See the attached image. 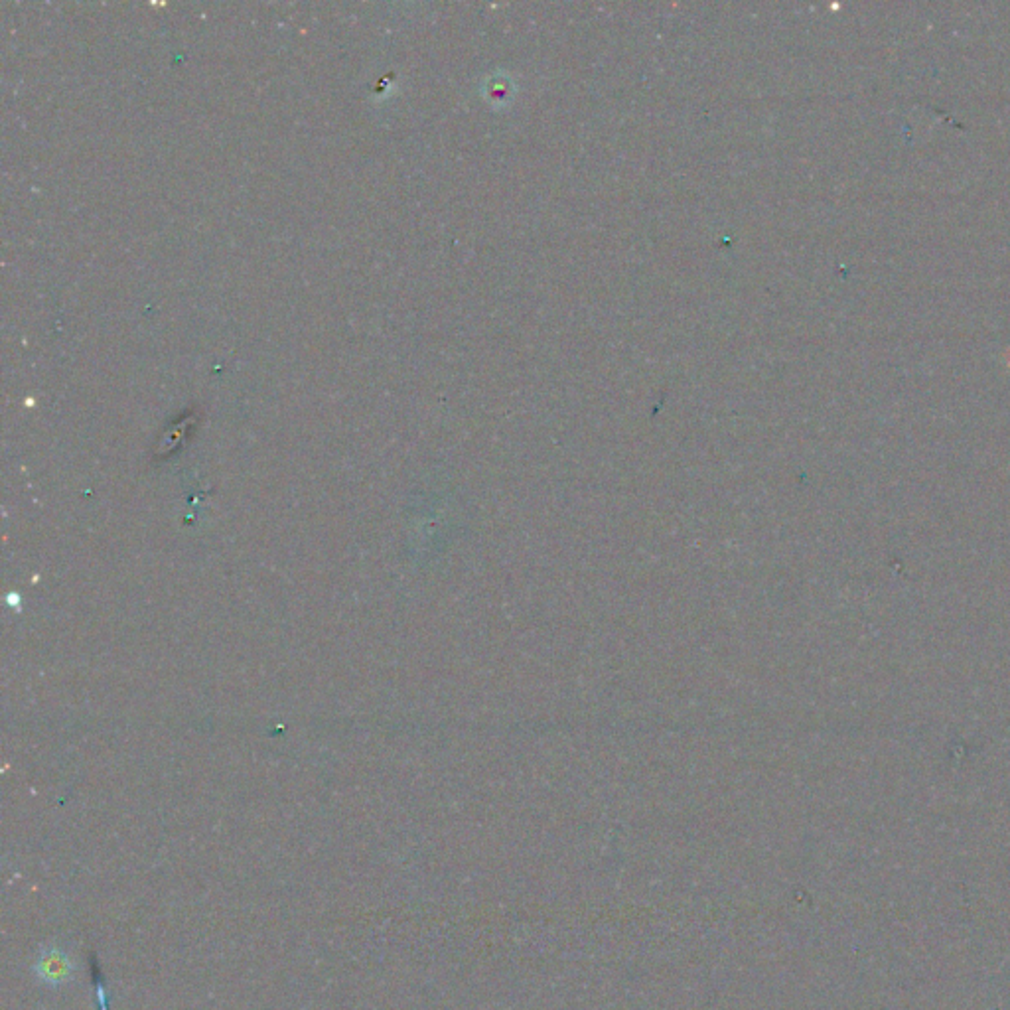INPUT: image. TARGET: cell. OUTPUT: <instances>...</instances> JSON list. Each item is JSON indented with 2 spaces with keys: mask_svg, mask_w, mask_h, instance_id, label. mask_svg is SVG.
Here are the masks:
<instances>
[{
  "mask_svg": "<svg viewBox=\"0 0 1010 1010\" xmlns=\"http://www.w3.org/2000/svg\"><path fill=\"white\" fill-rule=\"evenodd\" d=\"M95 993H97V1001H99V1007L101 1010H107V995H105V987L101 983V977H95Z\"/></svg>",
  "mask_w": 1010,
  "mask_h": 1010,
  "instance_id": "cell-2",
  "label": "cell"
},
{
  "mask_svg": "<svg viewBox=\"0 0 1010 1010\" xmlns=\"http://www.w3.org/2000/svg\"><path fill=\"white\" fill-rule=\"evenodd\" d=\"M73 973L75 965L66 949L58 945H46L40 949L34 961V975L42 985L50 989L66 987L72 981Z\"/></svg>",
  "mask_w": 1010,
  "mask_h": 1010,
  "instance_id": "cell-1",
  "label": "cell"
}]
</instances>
